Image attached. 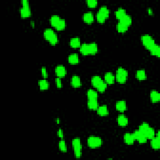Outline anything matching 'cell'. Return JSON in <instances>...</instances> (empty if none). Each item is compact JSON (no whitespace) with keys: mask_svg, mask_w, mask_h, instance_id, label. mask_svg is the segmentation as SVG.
<instances>
[{"mask_svg":"<svg viewBox=\"0 0 160 160\" xmlns=\"http://www.w3.org/2000/svg\"><path fill=\"white\" fill-rule=\"evenodd\" d=\"M72 146L75 158H80L82 156V144L79 138H75L72 140Z\"/></svg>","mask_w":160,"mask_h":160,"instance_id":"cell-1","label":"cell"},{"mask_svg":"<svg viewBox=\"0 0 160 160\" xmlns=\"http://www.w3.org/2000/svg\"><path fill=\"white\" fill-rule=\"evenodd\" d=\"M128 76V71L123 67H119L116 73L115 80L118 83L120 84L125 83L127 81Z\"/></svg>","mask_w":160,"mask_h":160,"instance_id":"cell-2","label":"cell"},{"mask_svg":"<svg viewBox=\"0 0 160 160\" xmlns=\"http://www.w3.org/2000/svg\"><path fill=\"white\" fill-rule=\"evenodd\" d=\"M87 143L90 148L94 149L100 148L103 144V141L100 137L92 136V137H90L88 138Z\"/></svg>","mask_w":160,"mask_h":160,"instance_id":"cell-3","label":"cell"},{"mask_svg":"<svg viewBox=\"0 0 160 160\" xmlns=\"http://www.w3.org/2000/svg\"><path fill=\"white\" fill-rule=\"evenodd\" d=\"M141 41L146 49L150 50L155 45V41L153 37L149 35H143L141 37Z\"/></svg>","mask_w":160,"mask_h":160,"instance_id":"cell-4","label":"cell"},{"mask_svg":"<svg viewBox=\"0 0 160 160\" xmlns=\"http://www.w3.org/2000/svg\"><path fill=\"white\" fill-rule=\"evenodd\" d=\"M133 135V137L135 138V140L138 141L139 143H145L147 141V138L145 136V135L143 133L139 131L138 130H136L133 132V133H132Z\"/></svg>","mask_w":160,"mask_h":160,"instance_id":"cell-5","label":"cell"},{"mask_svg":"<svg viewBox=\"0 0 160 160\" xmlns=\"http://www.w3.org/2000/svg\"><path fill=\"white\" fill-rule=\"evenodd\" d=\"M55 73L56 74L57 77L59 78H63L66 75L67 71L66 68L63 65H58L55 68Z\"/></svg>","mask_w":160,"mask_h":160,"instance_id":"cell-6","label":"cell"},{"mask_svg":"<svg viewBox=\"0 0 160 160\" xmlns=\"http://www.w3.org/2000/svg\"><path fill=\"white\" fill-rule=\"evenodd\" d=\"M20 15L22 18H28L31 15V10L29 6H22V7L19 9Z\"/></svg>","mask_w":160,"mask_h":160,"instance_id":"cell-7","label":"cell"},{"mask_svg":"<svg viewBox=\"0 0 160 160\" xmlns=\"http://www.w3.org/2000/svg\"><path fill=\"white\" fill-rule=\"evenodd\" d=\"M71 85L73 88H80L82 85L80 78L78 75H73L71 78Z\"/></svg>","mask_w":160,"mask_h":160,"instance_id":"cell-8","label":"cell"},{"mask_svg":"<svg viewBox=\"0 0 160 160\" xmlns=\"http://www.w3.org/2000/svg\"><path fill=\"white\" fill-rule=\"evenodd\" d=\"M83 19L85 23L91 24L94 21V15L91 11H87L83 15Z\"/></svg>","mask_w":160,"mask_h":160,"instance_id":"cell-9","label":"cell"},{"mask_svg":"<svg viewBox=\"0 0 160 160\" xmlns=\"http://www.w3.org/2000/svg\"><path fill=\"white\" fill-rule=\"evenodd\" d=\"M115 107L118 111L120 112H123L127 110V104L125 101L120 100V101H118L116 103Z\"/></svg>","mask_w":160,"mask_h":160,"instance_id":"cell-10","label":"cell"},{"mask_svg":"<svg viewBox=\"0 0 160 160\" xmlns=\"http://www.w3.org/2000/svg\"><path fill=\"white\" fill-rule=\"evenodd\" d=\"M97 114L101 116H107L109 114V110L108 106L106 105L103 104L101 105L100 106H98L97 108Z\"/></svg>","mask_w":160,"mask_h":160,"instance_id":"cell-11","label":"cell"},{"mask_svg":"<svg viewBox=\"0 0 160 160\" xmlns=\"http://www.w3.org/2000/svg\"><path fill=\"white\" fill-rule=\"evenodd\" d=\"M118 124L121 127H126L128 124V119L125 114L118 115L117 118Z\"/></svg>","mask_w":160,"mask_h":160,"instance_id":"cell-12","label":"cell"},{"mask_svg":"<svg viewBox=\"0 0 160 160\" xmlns=\"http://www.w3.org/2000/svg\"><path fill=\"white\" fill-rule=\"evenodd\" d=\"M104 81L107 84H112L114 83L115 77L111 72H107L104 74Z\"/></svg>","mask_w":160,"mask_h":160,"instance_id":"cell-13","label":"cell"},{"mask_svg":"<svg viewBox=\"0 0 160 160\" xmlns=\"http://www.w3.org/2000/svg\"><path fill=\"white\" fill-rule=\"evenodd\" d=\"M55 34L56 33L54 31L53 29L51 28H47L44 31L43 36H44V38H45L48 42H49Z\"/></svg>","mask_w":160,"mask_h":160,"instance_id":"cell-14","label":"cell"},{"mask_svg":"<svg viewBox=\"0 0 160 160\" xmlns=\"http://www.w3.org/2000/svg\"><path fill=\"white\" fill-rule=\"evenodd\" d=\"M135 139L133 135L130 133H127L124 135V141L126 144L128 145H131L134 143Z\"/></svg>","mask_w":160,"mask_h":160,"instance_id":"cell-15","label":"cell"},{"mask_svg":"<svg viewBox=\"0 0 160 160\" xmlns=\"http://www.w3.org/2000/svg\"><path fill=\"white\" fill-rule=\"evenodd\" d=\"M87 106L90 110H96L99 106L98 100H88L87 102Z\"/></svg>","mask_w":160,"mask_h":160,"instance_id":"cell-16","label":"cell"},{"mask_svg":"<svg viewBox=\"0 0 160 160\" xmlns=\"http://www.w3.org/2000/svg\"><path fill=\"white\" fill-rule=\"evenodd\" d=\"M69 63L71 64H76L79 63V56L76 53L70 54L68 58Z\"/></svg>","mask_w":160,"mask_h":160,"instance_id":"cell-17","label":"cell"},{"mask_svg":"<svg viewBox=\"0 0 160 160\" xmlns=\"http://www.w3.org/2000/svg\"><path fill=\"white\" fill-rule=\"evenodd\" d=\"M70 45L73 48H80L81 46L80 38H78V37H73V38H71L70 41Z\"/></svg>","mask_w":160,"mask_h":160,"instance_id":"cell-18","label":"cell"},{"mask_svg":"<svg viewBox=\"0 0 160 160\" xmlns=\"http://www.w3.org/2000/svg\"><path fill=\"white\" fill-rule=\"evenodd\" d=\"M151 146L155 150H158L160 148V141L159 137H155L151 139Z\"/></svg>","mask_w":160,"mask_h":160,"instance_id":"cell-19","label":"cell"},{"mask_svg":"<svg viewBox=\"0 0 160 160\" xmlns=\"http://www.w3.org/2000/svg\"><path fill=\"white\" fill-rule=\"evenodd\" d=\"M150 99L153 103H157L160 100V94L156 90H152L150 92Z\"/></svg>","mask_w":160,"mask_h":160,"instance_id":"cell-20","label":"cell"},{"mask_svg":"<svg viewBox=\"0 0 160 160\" xmlns=\"http://www.w3.org/2000/svg\"><path fill=\"white\" fill-rule=\"evenodd\" d=\"M119 21L125 24V25L128 26H130L132 23V18L130 15H128L127 13V14L125 15L120 20H119Z\"/></svg>","mask_w":160,"mask_h":160,"instance_id":"cell-21","label":"cell"},{"mask_svg":"<svg viewBox=\"0 0 160 160\" xmlns=\"http://www.w3.org/2000/svg\"><path fill=\"white\" fill-rule=\"evenodd\" d=\"M38 86L40 90H47L50 87V83L46 79L41 80L38 81Z\"/></svg>","mask_w":160,"mask_h":160,"instance_id":"cell-22","label":"cell"},{"mask_svg":"<svg viewBox=\"0 0 160 160\" xmlns=\"http://www.w3.org/2000/svg\"><path fill=\"white\" fill-rule=\"evenodd\" d=\"M98 12L103 15L106 19H107L109 17V15H110V9H108L107 6L106 5L101 6L99 10H98Z\"/></svg>","mask_w":160,"mask_h":160,"instance_id":"cell-23","label":"cell"},{"mask_svg":"<svg viewBox=\"0 0 160 160\" xmlns=\"http://www.w3.org/2000/svg\"><path fill=\"white\" fill-rule=\"evenodd\" d=\"M89 48V54H95L98 52V46L96 43H88Z\"/></svg>","mask_w":160,"mask_h":160,"instance_id":"cell-24","label":"cell"},{"mask_svg":"<svg viewBox=\"0 0 160 160\" xmlns=\"http://www.w3.org/2000/svg\"><path fill=\"white\" fill-rule=\"evenodd\" d=\"M86 95L88 100H98V94L97 91L94 90L90 89L87 91Z\"/></svg>","mask_w":160,"mask_h":160,"instance_id":"cell-25","label":"cell"},{"mask_svg":"<svg viewBox=\"0 0 160 160\" xmlns=\"http://www.w3.org/2000/svg\"><path fill=\"white\" fill-rule=\"evenodd\" d=\"M103 81V80H102V78L100 76L95 75L91 78V83L94 88H96Z\"/></svg>","mask_w":160,"mask_h":160,"instance_id":"cell-26","label":"cell"},{"mask_svg":"<svg viewBox=\"0 0 160 160\" xmlns=\"http://www.w3.org/2000/svg\"><path fill=\"white\" fill-rule=\"evenodd\" d=\"M136 77L139 81H143L146 79L147 75H146V71L144 70H139L137 71L136 73Z\"/></svg>","mask_w":160,"mask_h":160,"instance_id":"cell-27","label":"cell"},{"mask_svg":"<svg viewBox=\"0 0 160 160\" xmlns=\"http://www.w3.org/2000/svg\"><path fill=\"white\" fill-rule=\"evenodd\" d=\"M149 52H150L152 55L159 57L160 54V47L158 44L155 43V45L149 50Z\"/></svg>","mask_w":160,"mask_h":160,"instance_id":"cell-28","label":"cell"},{"mask_svg":"<svg viewBox=\"0 0 160 160\" xmlns=\"http://www.w3.org/2000/svg\"><path fill=\"white\" fill-rule=\"evenodd\" d=\"M114 14L116 17V18L120 20L123 16L127 14V12H126V9L125 8L120 7L116 10Z\"/></svg>","mask_w":160,"mask_h":160,"instance_id":"cell-29","label":"cell"},{"mask_svg":"<svg viewBox=\"0 0 160 160\" xmlns=\"http://www.w3.org/2000/svg\"><path fill=\"white\" fill-rule=\"evenodd\" d=\"M155 131L154 130V128H153L152 127H149L148 130L145 132V133L144 134L145 137H146L148 139H151L153 138H154L155 137Z\"/></svg>","mask_w":160,"mask_h":160,"instance_id":"cell-30","label":"cell"},{"mask_svg":"<svg viewBox=\"0 0 160 160\" xmlns=\"http://www.w3.org/2000/svg\"><path fill=\"white\" fill-rule=\"evenodd\" d=\"M128 27L129 26L125 25V24L119 21L116 25V29L119 33H125L128 30Z\"/></svg>","mask_w":160,"mask_h":160,"instance_id":"cell-31","label":"cell"},{"mask_svg":"<svg viewBox=\"0 0 160 160\" xmlns=\"http://www.w3.org/2000/svg\"><path fill=\"white\" fill-rule=\"evenodd\" d=\"M80 52L83 55H88L89 54L88 43H83L82 45H81L80 47Z\"/></svg>","mask_w":160,"mask_h":160,"instance_id":"cell-32","label":"cell"},{"mask_svg":"<svg viewBox=\"0 0 160 160\" xmlns=\"http://www.w3.org/2000/svg\"><path fill=\"white\" fill-rule=\"evenodd\" d=\"M61 18H60V17L58 15H52V16H51L50 19L51 25H52L53 27H54V28H55V27L56 26V25H58V23H59Z\"/></svg>","mask_w":160,"mask_h":160,"instance_id":"cell-33","label":"cell"},{"mask_svg":"<svg viewBox=\"0 0 160 160\" xmlns=\"http://www.w3.org/2000/svg\"><path fill=\"white\" fill-rule=\"evenodd\" d=\"M58 147H59V149L60 151L63 152V153L67 152V150H68L67 145H66L65 141L63 140V139H61V140H60L59 141Z\"/></svg>","mask_w":160,"mask_h":160,"instance_id":"cell-34","label":"cell"},{"mask_svg":"<svg viewBox=\"0 0 160 160\" xmlns=\"http://www.w3.org/2000/svg\"><path fill=\"white\" fill-rule=\"evenodd\" d=\"M66 26V23L65 19H64L63 18H61L59 23H58V25L55 27V28L57 30L61 31V30H63V29L65 28Z\"/></svg>","mask_w":160,"mask_h":160,"instance_id":"cell-35","label":"cell"},{"mask_svg":"<svg viewBox=\"0 0 160 160\" xmlns=\"http://www.w3.org/2000/svg\"><path fill=\"white\" fill-rule=\"evenodd\" d=\"M149 127H150V126L149 125L148 123H147L144 122V123H141L140 125H139L138 130L140 131L142 133L145 134V132L148 130V129Z\"/></svg>","mask_w":160,"mask_h":160,"instance_id":"cell-36","label":"cell"},{"mask_svg":"<svg viewBox=\"0 0 160 160\" xmlns=\"http://www.w3.org/2000/svg\"><path fill=\"white\" fill-rule=\"evenodd\" d=\"M107 86H108V85L106 83V82H105V81H103L96 88L98 91L100 92V93H103V92L105 91V90H106Z\"/></svg>","mask_w":160,"mask_h":160,"instance_id":"cell-37","label":"cell"},{"mask_svg":"<svg viewBox=\"0 0 160 160\" xmlns=\"http://www.w3.org/2000/svg\"><path fill=\"white\" fill-rule=\"evenodd\" d=\"M97 0H87L86 4L90 8H94L96 7L98 5Z\"/></svg>","mask_w":160,"mask_h":160,"instance_id":"cell-38","label":"cell"},{"mask_svg":"<svg viewBox=\"0 0 160 160\" xmlns=\"http://www.w3.org/2000/svg\"><path fill=\"white\" fill-rule=\"evenodd\" d=\"M96 19H97L98 22H99L100 23H103L105 21H106V19L105 18L103 15L100 14V13L98 11L97 13H96Z\"/></svg>","mask_w":160,"mask_h":160,"instance_id":"cell-39","label":"cell"},{"mask_svg":"<svg viewBox=\"0 0 160 160\" xmlns=\"http://www.w3.org/2000/svg\"><path fill=\"white\" fill-rule=\"evenodd\" d=\"M41 71H42V74L43 77L45 78V79L47 78L48 76V71H47L46 67H45V66L42 67V69H41Z\"/></svg>","mask_w":160,"mask_h":160,"instance_id":"cell-40","label":"cell"},{"mask_svg":"<svg viewBox=\"0 0 160 160\" xmlns=\"http://www.w3.org/2000/svg\"><path fill=\"white\" fill-rule=\"evenodd\" d=\"M55 82H56V84L57 88H61V87L63 86V84H62V81H61V78L57 77L55 80Z\"/></svg>","mask_w":160,"mask_h":160,"instance_id":"cell-41","label":"cell"},{"mask_svg":"<svg viewBox=\"0 0 160 160\" xmlns=\"http://www.w3.org/2000/svg\"><path fill=\"white\" fill-rule=\"evenodd\" d=\"M57 135L58 136V137L60 138H63V137H64V133H63V131L61 130V129H59L58 130V132H57Z\"/></svg>","mask_w":160,"mask_h":160,"instance_id":"cell-42","label":"cell"},{"mask_svg":"<svg viewBox=\"0 0 160 160\" xmlns=\"http://www.w3.org/2000/svg\"><path fill=\"white\" fill-rule=\"evenodd\" d=\"M21 3H22V6H29V2L28 0H22Z\"/></svg>","mask_w":160,"mask_h":160,"instance_id":"cell-43","label":"cell"},{"mask_svg":"<svg viewBox=\"0 0 160 160\" xmlns=\"http://www.w3.org/2000/svg\"><path fill=\"white\" fill-rule=\"evenodd\" d=\"M148 13H149V14H150V15L153 14V9H152L151 8H149L148 9Z\"/></svg>","mask_w":160,"mask_h":160,"instance_id":"cell-44","label":"cell"},{"mask_svg":"<svg viewBox=\"0 0 160 160\" xmlns=\"http://www.w3.org/2000/svg\"><path fill=\"white\" fill-rule=\"evenodd\" d=\"M56 122H57V123H60V119H59V118H58V119H56Z\"/></svg>","mask_w":160,"mask_h":160,"instance_id":"cell-45","label":"cell"},{"mask_svg":"<svg viewBox=\"0 0 160 160\" xmlns=\"http://www.w3.org/2000/svg\"><path fill=\"white\" fill-rule=\"evenodd\" d=\"M31 24L32 26H34V25H35V23H34V22H33V21H31Z\"/></svg>","mask_w":160,"mask_h":160,"instance_id":"cell-46","label":"cell"}]
</instances>
